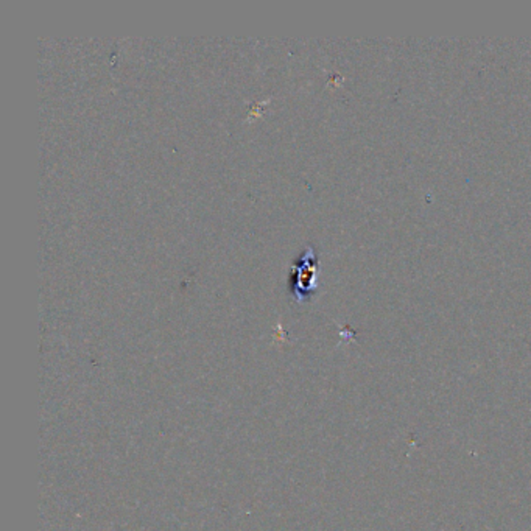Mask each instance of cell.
<instances>
[{"instance_id": "6da1fadb", "label": "cell", "mask_w": 531, "mask_h": 531, "mask_svg": "<svg viewBox=\"0 0 531 531\" xmlns=\"http://www.w3.org/2000/svg\"><path fill=\"white\" fill-rule=\"evenodd\" d=\"M310 256H313L312 250H309L304 254V262L299 264V273L296 276V281L293 282V290L296 291V296H302V291L312 287V277H313V269L312 265L315 262V259Z\"/></svg>"}]
</instances>
